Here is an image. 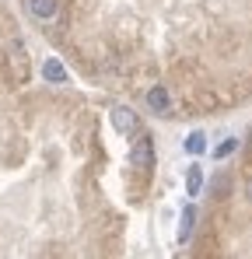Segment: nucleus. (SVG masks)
I'll list each match as a JSON object with an SVG mask.
<instances>
[{"instance_id": "obj_4", "label": "nucleus", "mask_w": 252, "mask_h": 259, "mask_svg": "<svg viewBox=\"0 0 252 259\" xmlns=\"http://www.w3.org/2000/svg\"><path fill=\"white\" fill-rule=\"evenodd\" d=\"M28 14L39 21H53L60 14V0H28Z\"/></svg>"}, {"instance_id": "obj_3", "label": "nucleus", "mask_w": 252, "mask_h": 259, "mask_svg": "<svg viewBox=\"0 0 252 259\" xmlns=\"http://www.w3.org/2000/svg\"><path fill=\"white\" fill-rule=\"evenodd\" d=\"M147 109H151V112H158V116H165L168 109H172V95H168L165 84L147 88Z\"/></svg>"}, {"instance_id": "obj_7", "label": "nucleus", "mask_w": 252, "mask_h": 259, "mask_svg": "<svg viewBox=\"0 0 252 259\" xmlns=\"http://www.w3.org/2000/svg\"><path fill=\"white\" fill-rule=\"evenodd\" d=\"M193 228H196V207H193V203H186V207H182V224H179V242H182V245L189 242Z\"/></svg>"}, {"instance_id": "obj_9", "label": "nucleus", "mask_w": 252, "mask_h": 259, "mask_svg": "<svg viewBox=\"0 0 252 259\" xmlns=\"http://www.w3.org/2000/svg\"><path fill=\"white\" fill-rule=\"evenodd\" d=\"M186 151H189V154H203V151H207V137H203V133H189V137H186Z\"/></svg>"}, {"instance_id": "obj_8", "label": "nucleus", "mask_w": 252, "mask_h": 259, "mask_svg": "<svg viewBox=\"0 0 252 259\" xmlns=\"http://www.w3.org/2000/svg\"><path fill=\"white\" fill-rule=\"evenodd\" d=\"M200 186H203V172H200V165H189V175H186V189H189V196H196Z\"/></svg>"}, {"instance_id": "obj_2", "label": "nucleus", "mask_w": 252, "mask_h": 259, "mask_svg": "<svg viewBox=\"0 0 252 259\" xmlns=\"http://www.w3.org/2000/svg\"><path fill=\"white\" fill-rule=\"evenodd\" d=\"M130 158H133L137 168H151V165H154V144H151V137H137Z\"/></svg>"}, {"instance_id": "obj_5", "label": "nucleus", "mask_w": 252, "mask_h": 259, "mask_svg": "<svg viewBox=\"0 0 252 259\" xmlns=\"http://www.w3.org/2000/svg\"><path fill=\"white\" fill-rule=\"evenodd\" d=\"M109 119H112V126L119 130V133H133V130H137V116H133V109H126V105H116V109L109 112Z\"/></svg>"}, {"instance_id": "obj_10", "label": "nucleus", "mask_w": 252, "mask_h": 259, "mask_svg": "<svg viewBox=\"0 0 252 259\" xmlns=\"http://www.w3.org/2000/svg\"><path fill=\"white\" fill-rule=\"evenodd\" d=\"M235 147H238V144H235V140H224V144H221V147H217V158H228V154H231V151H235Z\"/></svg>"}, {"instance_id": "obj_1", "label": "nucleus", "mask_w": 252, "mask_h": 259, "mask_svg": "<svg viewBox=\"0 0 252 259\" xmlns=\"http://www.w3.org/2000/svg\"><path fill=\"white\" fill-rule=\"evenodd\" d=\"M4 74L11 84H25L32 77V63H28V49L21 42H7L4 49Z\"/></svg>"}, {"instance_id": "obj_6", "label": "nucleus", "mask_w": 252, "mask_h": 259, "mask_svg": "<svg viewBox=\"0 0 252 259\" xmlns=\"http://www.w3.org/2000/svg\"><path fill=\"white\" fill-rule=\"evenodd\" d=\"M42 77H46L49 84H67V67H63L56 56H49V60L42 63Z\"/></svg>"}]
</instances>
